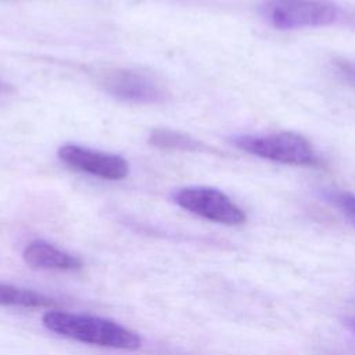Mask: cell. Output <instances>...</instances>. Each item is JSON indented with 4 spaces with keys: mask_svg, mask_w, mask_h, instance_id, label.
I'll list each match as a JSON object with an SVG mask.
<instances>
[{
    "mask_svg": "<svg viewBox=\"0 0 355 355\" xmlns=\"http://www.w3.org/2000/svg\"><path fill=\"white\" fill-rule=\"evenodd\" d=\"M42 323L47 330L79 343L123 351L141 347V337L136 331L94 315L49 309L42 316Z\"/></svg>",
    "mask_w": 355,
    "mask_h": 355,
    "instance_id": "6da1fadb",
    "label": "cell"
},
{
    "mask_svg": "<svg viewBox=\"0 0 355 355\" xmlns=\"http://www.w3.org/2000/svg\"><path fill=\"white\" fill-rule=\"evenodd\" d=\"M232 144L258 158L295 166H312L319 162L311 141L294 132L268 135H236Z\"/></svg>",
    "mask_w": 355,
    "mask_h": 355,
    "instance_id": "7a4b0ae2",
    "label": "cell"
},
{
    "mask_svg": "<svg viewBox=\"0 0 355 355\" xmlns=\"http://www.w3.org/2000/svg\"><path fill=\"white\" fill-rule=\"evenodd\" d=\"M262 15L282 31L329 26L343 18L338 6L324 0H266Z\"/></svg>",
    "mask_w": 355,
    "mask_h": 355,
    "instance_id": "3957f363",
    "label": "cell"
},
{
    "mask_svg": "<svg viewBox=\"0 0 355 355\" xmlns=\"http://www.w3.org/2000/svg\"><path fill=\"white\" fill-rule=\"evenodd\" d=\"M96 82L103 92L121 101L133 104H159L169 98V92L148 73L112 68L96 75Z\"/></svg>",
    "mask_w": 355,
    "mask_h": 355,
    "instance_id": "277c9868",
    "label": "cell"
},
{
    "mask_svg": "<svg viewBox=\"0 0 355 355\" xmlns=\"http://www.w3.org/2000/svg\"><path fill=\"white\" fill-rule=\"evenodd\" d=\"M172 200L180 208L216 223L237 226L243 225L247 219L245 212L236 202L214 187H182L173 191Z\"/></svg>",
    "mask_w": 355,
    "mask_h": 355,
    "instance_id": "5b68a950",
    "label": "cell"
},
{
    "mask_svg": "<svg viewBox=\"0 0 355 355\" xmlns=\"http://www.w3.org/2000/svg\"><path fill=\"white\" fill-rule=\"evenodd\" d=\"M68 166L105 180H122L129 173L126 159L116 154L90 150L78 144H64L57 151Z\"/></svg>",
    "mask_w": 355,
    "mask_h": 355,
    "instance_id": "8992f818",
    "label": "cell"
},
{
    "mask_svg": "<svg viewBox=\"0 0 355 355\" xmlns=\"http://www.w3.org/2000/svg\"><path fill=\"white\" fill-rule=\"evenodd\" d=\"M22 258L26 265L35 269L76 270L82 268V261L46 240H32L24 248Z\"/></svg>",
    "mask_w": 355,
    "mask_h": 355,
    "instance_id": "52a82bcc",
    "label": "cell"
},
{
    "mask_svg": "<svg viewBox=\"0 0 355 355\" xmlns=\"http://www.w3.org/2000/svg\"><path fill=\"white\" fill-rule=\"evenodd\" d=\"M0 305L19 308H46L49 311L55 309L58 302L43 293L0 282Z\"/></svg>",
    "mask_w": 355,
    "mask_h": 355,
    "instance_id": "ba28073f",
    "label": "cell"
},
{
    "mask_svg": "<svg viewBox=\"0 0 355 355\" xmlns=\"http://www.w3.org/2000/svg\"><path fill=\"white\" fill-rule=\"evenodd\" d=\"M150 146L159 150H175V151H205L208 148L202 141L166 128L154 129L148 136Z\"/></svg>",
    "mask_w": 355,
    "mask_h": 355,
    "instance_id": "9c48e42d",
    "label": "cell"
},
{
    "mask_svg": "<svg viewBox=\"0 0 355 355\" xmlns=\"http://www.w3.org/2000/svg\"><path fill=\"white\" fill-rule=\"evenodd\" d=\"M324 201L334 207L355 227V194L337 189H323L320 191Z\"/></svg>",
    "mask_w": 355,
    "mask_h": 355,
    "instance_id": "30bf717a",
    "label": "cell"
},
{
    "mask_svg": "<svg viewBox=\"0 0 355 355\" xmlns=\"http://www.w3.org/2000/svg\"><path fill=\"white\" fill-rule=\"evenodd\" d=\"M334 68L337 75L347 82L348 85L355 87V61L349 60H336L334 61Z\"/></svg>",
    "mask_w": 355,
    "mask_h": 355,
    "instance_id": "8fae6325",
    "label": "cell"
},
{
    "mask_svg": "<svg viewBox=\"0 0 355 355\" xmlns=\"http://www.w3.org/2000/svg\"><path fill=\"white\" fill-rule=\"evenodd\" d=\"M348 323H349V326H351V329H352V330H354V331H355V316H352V318H351V319H349V322H348Z\"/></svg>",
    "mask_w": 355,
    "mask_h": 355,
    "instance_id": "7c38bea8",
    "label": "cell"
}]
</instances>
